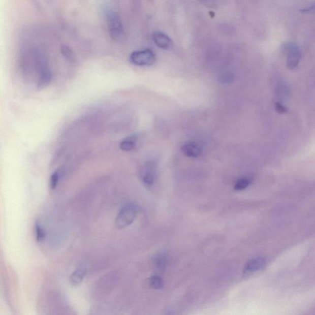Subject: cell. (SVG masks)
Listing matches in <instances>:
<instances>
[{"label": "cell", "instance_id": "obj_18", "mask_svg": "<svg viewBox=\"0 0 315 315\" xmlns=\"http://www.w3.org/2000/svg\"><path fill=\"white\" fill-rule=\"evenodd\" d=\"M234 80V75L231 73H226L220 77V81L223 83H229Z\"/></svg>", "mask_w": 315, "mask_h": 315}, {"label": "cell", "instance_id": "obj_14", "mask_svg": "<svg viewBox=\"0 0 315 315\" xmlns=\"http://www.w3.org/2000/svg\"><path fill=\"white\" fill-rule=\"evenodd\" d=\"M250 184V180L247 178H241L235 183L234 189L236 191H243Z\"/></svg>", "mask_w": 315, "mask_h": 315}, {"label": "cell", "instance_id": "obj_5", "mask_svg": "<svg viewBox=\"0 0 315 315\" xmlns=\"http://www.w3.org/2000/svg\"><path fill=\"white\" fill-rule=\"evenodd\" d=\"M156 165L154 162H148L142 168L143 182L148 185H152L155 177Z\"/></svg>", "mask_w": 315, "mask_h": 315}, {"label": "cell", "instance_id": "obj_16", "mask_svg": "<svg viewBox=\"0 0 315 315\" xmlns=\"http://www.w3.org/2000/svg\"><path fill=\"white\" fill-rule=\"evenodd\" d=\"M61 52H62V55L67 59L71 61H74L75 60L74 54L68 46H62V48H61Z\"/></svg>", "mask_w": 315, "mask_h": 315}, {"label": "cell", "instance_id": "obj_1", "mask_svg": "<svg viewBox=\"0 0 315 315\" xmlns=\"http://www.w3.org/2000/svg\"><path fill=\"white\" fill-rule=\"evenodd\" d=\"M108 28L111 39L116 42L121 43L124 40V31L120 17L112 11L106 15Z\"/></svg>", "mask_w": 315, "mask_h": 315}, {"label": "cell", "instance_id": "obj_8", "mask_svg": "<svg viewBox=\"0 0 315 315\" xmlns=\"http://www.w3.org/2000/svg\"><path fill=\"white\" fill-rule=\"evenodd\" d=\"M266 263L265 259L262 258H259L252 259L245 265L244 273L246 274L252 273L262 269Z\"/></svg>", "mask_w": 315, "mask_h": 315}, {"label": "cell", "instance_id": "obj_10", "mask_svg": "<svg viewBox=\"0 0 315 315\" xmlns=\"http://www.w3.org/2000/svg\"><path fill=\"white\" fill-rule=\"evenodd\" d=\"M86 272V268L83 266L79 267L71 276L72 284L74 286L80 285L82 282L84 277L85 276Z\"/></svg>", "mask_w": 315, "mask_h": 315}, {"label": "cell", "instance_id": "obj_12", "mask_svg": "<svg viewBox=\"0 0 315 315\" xmlns=\"http://www.w3.org/2000/svg\"><path fill=\"white\" fill-rule=\"evenodd\" d=\"M149 285L154 290H162L164 287V281L162 277L153 276L150 279Z\"/></svg>", "mask_w": 315, "mask_h": 315}, {"label": "cell", "instance_id": "obj_13", "mask_svg": "<svg viewBox=\"0 0 315 315\" xmlns=\"http://www.w3.org/2000/svg\"><path fill=\"white\" fill-rule=\"evenodd\" d=\"M119 147L122 151H129L132 150L135 147V141L133 138H127L120 143Z\"/></svg>", "mask_w": 315, "mask_h": 315}, {"label": "cell", "instance_id": "obj_19", "mask_svg": "<svg viewBox=\"0 0 315 315\" xmlns=\"http://www.w3.org/2000/svg\"><path fill=\"white\" fill-rule=\"evenodd\" d=\"M275 107L276 112L279 113H281V114H284V113H286L288 112V108L284 106V105L282 103H279V102H276L275 104Z\"/></svg>", "mask_w": 315, "mask_h": 315}, {"label": "cell", "instance_id": "obj_7", "mask_svg": "<svg viewBox=\"0 0 315 315\" xmlns=\"http://www.w3.org/2000/svg\"><path fill=\"white\" fill-rule=\"evenodd\" d=\"M182 151L186 156L194 159L200 156L202 153L200 145L195 142L186 143L182 146Z\"/></svg>", "mask_w": 315, "mask_h": 315}, {"label": "cell", "instance_id": "obj_15", "mask_svg": "<svg viewBox=\"0 0 315 315\" xmlns=\"http://www.w3.org/2000/svg\"><path fill=\"white\" fill-rule=\"evenodd\" d=\"M36 240L38 242L42 241L46 236L45 230H44L42 227L38 223L36 225Z\"/></svg>", "mask_w": 315, "mask_h": 315}, {"label": "cell", "instance_id": "obj_4", "mask_svg": "<svg viewBox=\"0 0 315 315\" xmlns=\"http://www.w3.org/2000/svg\"><path fill=\"white\" fill-rule=\"evenodd\" d=\"M130 62L138 66H151L155 62L156 57L150 49L133 52L130 57Z\"/></svg>", "mask_w": 315, "mask_h": 315}, {"label": "cell", "instance_id": "obj_2", "mask_svg": "<svg viewBox=\"0 0 315 315\" xmlns=\"http://www.w3.org/2000/svg\"><path fill=\"white\" fill-rule=\"evenodd\" d=\"M282 51L287 55V67L289 69H295L302 57V52L297 43L287 42L282 45Z\"/></svg>", "mask_w": 315, "mask_h": 315}, {"label": "cell", "instance_id": "obj_17", "mask_svg": "<svg viewBox=\"0 0 315 315\" xmlns=\"http://www.w3.org/2000/svg\"><path fill=\"white\" fill-rule=\"evenodd\" d=\"M60 174L59 172L55 171L51 175L50 179V187L51 189H54L56 187L58 182H59Z\"/></svg>", "mask_w": 315, "mask_h": 315}, {"label": "cell", "instance_id": "obj_3", "mask_svg": "<svg viewBox=\"0 0 315 315\" xmlns=\"http://www.w3.org/2000/svg\"><path fill=\"white\" fill-rule=\"evenodd\" d=\"M136 214L137 207L133 204H128L122 207L116 218V227L122 229L130 226L135 220Z\"/></svg>", "mask_w": 315, "mask_h": 315}, {"label": "cell", "instance_id": "obj_6", "mask_svg": "<svg viewBox=\"0 0 315 315\" xmlns=\"http://www.w3.org/2000/svg\"><path fill=\"white\" fill-rule=\"evenodd\" d=\"M153 39L156 45L163 49H170L174 45L173 40L162 32H155L153 34Z\"/></svg>", "mask_w": 315, "mask_h": 315}, {"label": "cell", "instance_id": "obj_11", "mask_svg": "<svg viewBox=\"0 0 315 315\" xmlns=\"http://www.w3.org/2000/svg\"><path fill=\"white\" fill-rule=\"evenodd\" d=\"M166 262H167V259H166V256L164 253H160L154 257V264L155 265L157 269H164L166 267Z\"/></svg>", "mask_w": 315, "mask_h": 315}, {"label": "cell", "instance_id": "obj_9", "mask_svg": "<svg viewBox=\"0 0 315 315\" xmlns=\"http://www.w3.org/2000/svg\"><path fill=\"white\" fill-rule=\"evenodd\" d=\"M51 80V73L49 66L43 67L39 71V80L38 81L39 89H43L48 85Z\"/></svg>", "mask_w": 315, "mask_h": 315}]
</instances>
